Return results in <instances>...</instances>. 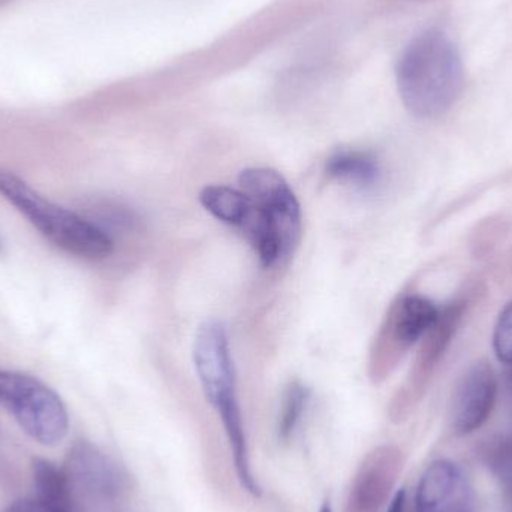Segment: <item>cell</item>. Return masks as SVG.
Masks as SVG:
<instances>
[{
	"instance_id": "6da1fadb",
	"label": "cell",
	"mask_w": 512,
	"mask_h": 512,
	"mask_svg": "<svg viewBox=\"0 0 512 512\" xmlns=\"http://www.w3.org/2000/svg\"><path fill=\"white\" fill-rule=\"evenodd\" d=\"M396 81L403 105L412 116H444L459 101L465 86V71L456 44L438 29L415 36L397 63Z\"/></svg>"
},
{
	"instance_id": "7a4b0ae2",
	"label": "cell",
	"mask_w": 512,
	"mask_h": 512,
	"mask_svg": "<svg viewBox=\"0 0 512 512\" xmlns=\"http://www.w3.org/2000/svg\"><path fill=\"white\" fill-rule=\"evenodd\" d=\"M194 363L204 396L224 424L240 484L249 495L261 498L262 490L252 471L248 438L237 399L236 370L230 342L221 322L207 321L198 328L194 342Z\"/></svg>"
},
{
	"instance_id": "3957f363",
	"label": "cell",
	"mask_w": 512,
	"mask_h": 512,
	"mask_svg": "<svg viewBox=\"0 0 512 512\" xmlns=\"http://www.w3.org/2000/svg\"><path fill=\"white\" fill-rule=\"evenodd\" d=\"M0 194L57 248L80 258L113 254L114 243L104 230L71 210L51 203L9 171L0 170Z\"/></svg>"
},
{
	"instance_id": "277c9868",
	"label": "cell",
	"mask_w": 512,
	"mask_h": 512,
	"mask_svg": "<svg viewBox=\"0 0 512 512\" xmlns=\"http://www.w3.org/2000/svg\"><path fill=\"white\" fill-rule=\"evenodd\" d=\"M0 403L41 445L54 447L68 433V412L62 399L33 376L0 369Z\"/></svg>"
},
{
	"instance_id": "5b68a950",
	"label": "cell",
	"mask_w": 512,
	"mask_h": 512,
	"mask_svg": "<svg viewBox=\"0 0 512 512\" xmlns=\"http://www.w3.org/2000/svg\"><path fill=\"white\" fill-rule=\"evenodd\" d=\"M240 189L264 210L279 233L288 258L300 239L301 209L282 174L271 168H248L239 176Z\"/></svg>"
},
{
	"instance_id": "8992f818",
	"label": "cell",
	"mask_w": 512,
	"mask_h": 512,
	"mask_svg": "<svg viewBox=\"0 0 512 512\" xmlns=\"http://www.w3.org/2000/svg\"><path fill=\"white\" fill-rule=\"evenodd\" d=\"M405 465L402 451L382 445L366 454L346 496L345 512H381Z\"/></svg>"
},
{
	"instance_id": "52a82bcc",
	"label": "cell",
	"mask_w": 512,
	"mask_h": 512,
	"mask_svg": "<svg viewBox=\"0 0 512 512\" xmlns=\"http://www.w3.org/2000/svg\"><path fill=\"white\" fill-rule=\"evenodd\" d=\"M498 397V379L489 364L480 361L466 370L454 390L450 406L451 427L457 435L480 429L492 414Z\"/></svg>"
},
{
	"instance_id": "ba28073f",
	"label": "cell",
	"mask_w": 512,
	"mask_h": 512,
	"mask_svg": "<svg viewBox=\"0 0 512 512\" xmlns=\"http://www.w3.org/2000/svg\"><path fill=\"white\" fill-rule=\"evenodd\" d=\"M417 512H475V496L459 466L448 460L432 463L415 496Z\"/></svg>"
},
{
	"instance_id": "9c48e42d",
	"label": "cell",
	"mask_w": 512,
	"mask_h": 512,
	"mask_svg": "<svg viewBox=\"0 0 512 512\" xmlns=\"http://www.w3.org/2000/svg\"><path fill=\"white\" fill-rule=\"evenodd\" d=\"M69 481L104 498H116L129 487L125 469L89 442H80L69 453Z\"/></svg>"
},
{
	"instance_id": "30bf717a",
	"label": "cell",
	"mask_w": 512,
	"mask_h": 512,
	"mask_svg": "<svg viewBox=\"0 0 512 512\" xmlns=\"http://www.w3.org/2000/svg\"><path fill=\"white\" fill-rule=\"evenodd\" d=\"M441 315L435 303L421 295L403 297L388 316L387 339L396 351H406L432 331Z\"/></svg>"
},
{
	"instance_id": "8fae6325",
	"label": "cell",
	"mask_w": 512,
	"mask_h": 512,
	"mask_svg": "<svg viewBox=\"0 0 512 512\" xmlns=\"http://www.w3.org/2000/svg\"><path fill=\"white\" fill-rule=\"evenodd\" d=\"M200 201L213 218L240 230L245 228L254 212L252 198L242 189L230 186H207L201 191Z\"/></svg>"
},
{
	"instance_id": "7c38bea8",
	"label": "cell",
	"mask_w": 512,
	"mask_h": 512,
	"mask_svg": "<svg viewBox=\"0 0 512 512\" xmlns=\"http://www.w3.org/2000/svg\"><path fill=\"white\" fill-rule=\"evenodd\" d=\"M325 173L331 179L366 188L378 182L379 165L375 156L370 153L360 152V150H342L328 159Z\"/></svg>"
},
{
	"instance_id": "4fadbf2b",
	"label": "cell",
	"mask_w": 512,
	"mask_h": 512,
	"mask_svg": "<svg viewBox=\"0 0 512 512\" xmlns=\"http://www.w3.org/2000/svg\"><path fill=\"white\" fill-rule=\"evenodd\" d=\"M36 498L57 507H71V481L66 471L45 459H35L32 465Z\"/></svg>"
},
{
	"instance_id": "5bb4252c",
	"label": "cell",
	"mask_w": 512,
	"mask_h": 512,
	"mask_svg": "<svg viewBox=\"0 0 512 512\" xmlns=\"http://www.w3.org/2000/svg\"><path fill=\"white\" fill-rule=\"evenodd\" d=\"M310 390L301 382L294 381L286 388L285 396L280 408L279 420H277V436L279 441L289 442L294 438L304 412L310 402Z\"/></svg>"
},
{
	"instance_id": "9a60e30c",
	"label": "cell",
	"mask_w": 512,
	"mask_h": 512,
	"mask_svg": "<svg viewBox=\"0 0 512 512\" xmlns=\"http://www.w3.org/2000/svg\"><path fill=\"white\" fill-rule=\"evenodd\" d=\"M493 346L499 360L512 364V301L499 316Z\"/></svg>"
},
{
	"instance_id": "2e32d148",
	"label": "cell",
	"mask_w": 512,
	"mask_h": 512,
	"mask_svg": "<svg viewBox=\"0 0 512 512\" xmlns=\"http://www.w3.org/2000/svg\"><path fill=\"white\" fill-rule=\"evenodd\" d=\"M490 469L499 483L512 493V438L501 442L490 454Z\"/></svg>"
},
{
	"instance_id": "e0dca14e",
	"label": "cell",
	"mask_w": 512,
	"mask_h": 512,
	"mask_svg": "<svg viewBox=\"0 0 512 512\" xmlns=\"http://www.w3.org/2000/svg\"><path fill=\"white\" fill-rule=\"evenodd\" d=\"M5 512H69L66 508L57 507V505L48 504L41 499H21L9 505Z\"/></svg>"
},
{
	"instance_id": "ac0fdd59",
	"label": "cell",
	"mask_w": 512,
	"mask_h": 512,
	"mask_svg": "<svg viewBox=\"0 0 512 512\" xmlns=\"http://www.w3.org/2000/svg\"><path fill=\"white\" fill-rule=\"evenodd\" d=\"M406 507V493L405 490H399L391 499L390 507L387 512H405Z\"/></svg>"
},
{
	"instance_id": "d6986e66",
	"label": "cell",
	"mask_w": 512,
	"mask_h": 512,
	"mask_svg": "<svg viewBox=\"0 0 512 512\" xmlns=\"http://www.w3.org/2000/svg\"><path fill=\"white\" fill-rule=\"evenodd\" d=\"M319 512H333V508H331V505L328 504V502H325L324 505H322L321 510Z\"/></svg>"
},
{
	"instance_id": "ffe728a7",
	"label": "cell",
	"mask_w": 512,
	"mask_h": 512,
	"mask_svg": "<svg viewBox=\"0 0 512 512\" xmlns=\"http://www.w3.org/2000/svg\"><path fill=\"white\" fill-rule=\"evenodd\" d=\"M0 251H2V240H0Z\"/></svg>"
}]
</instances>
